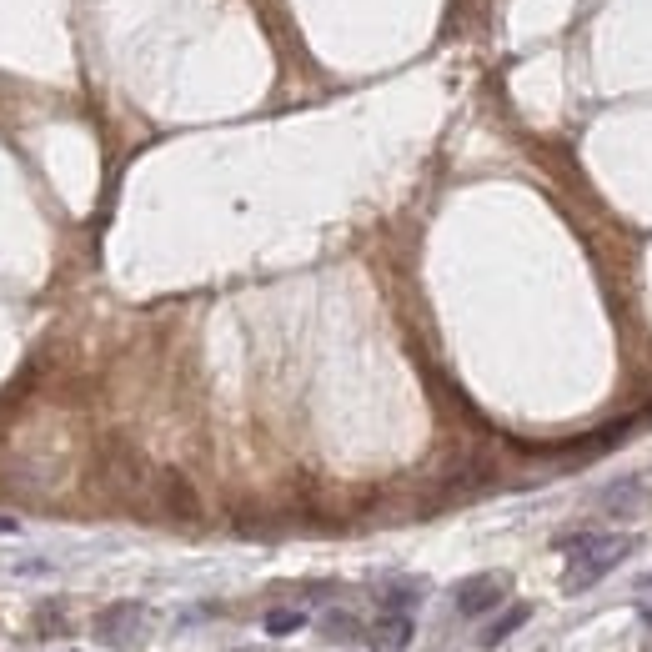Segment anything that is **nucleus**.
<instances>
[{
    "instance_id": "7ed1b4c3",
    "label": "nucleus",
    "mask_w": 652,
    "mask_h": 652,
    "mask_svg": "<svg viewBox=\"0 0 652 652\" xmlns=\"http://www.w3.org/2000/svg\"><path fill=\"white\" fill-rule=\"evenodd\" d=\"M507 592H512V582H507L502 572H477V577L457 582L452 607H457L462 617H482V612H492L497 602H507Z\"/></svg>"
},
{
    "instance_id": "0eeeda50",
    "label": "nucleus",
    "mask_w": 652,
    "mask_h": 652,
    "mask_svg": "<svg viewBox=\"0 0 652 652\" xmlns=\"http://www.w3.org/2000/svg\"><path fill=\"white\" fill-rule=\"evenodd\" d=\"M422 592H427L422 582H412V577H397V582H387V587H382V597H377V602H382L387 612H412V607L422 602Z\"/></svg>"
},
{
    "instance_id": "6e6552de",
    "label": "nucleus",
    "mask_w": 652,
    "mask_h": 652,
    "mask_svg": "<svg viewBox=\"0 0 652 652\" xmlns=\"http://www.w3.org/2000/svg\"><path fill=\"white\" fill-rule=\"evenodd\" d=\"M527 617H532V607H527V602H517V607L507 612V617H497V622H492V627L482 632V647H497V642H507V637H512V632H517V627L527 622Z\"/></svg>"
},
{
    "instance_id": "f257e3e1",
    "label": "nucleus",
    "mask_w": 652,
    "mask_h": 652,
    "mask_svg": "<svg viewBox=\"0 0 652 652\" xmlns=\"http://www.w3.org/2000/svg\"><path fill=\"white\" fill-rule=\"evenodd\" d=\"M562 552H567L562 587L567 592H587V587H597L607 572H617L637 552V537L632 532H577V537L562 542Z\"/></svg>"
},
{
    "instance_id": "423d86ee",
    "label": "nucleus",
    "mask_w": 652,
    "mask_h": 652,
    "mask_svg": "<svg viewBox=\"0 0 652 652\" xmlns=\"http://www.w3.org/2000/svg\"><path fill=\"white\" fill-rule=\"evenodd\" d=\"M321 632L332 637V642H367L362 617H357V612H342V607H332V612L321 617Z\"/></svg>"
},
{
    "instance_id": "20e7f679",
    "label": "nucleus",
    "mask_w": 652,
    "mask_h": 652,
    "mask_svg": "<svg viewBox=\"0 0 652 652\" xmlns=\"http://www.w3.org/2000/svg\"><path fill=\"white\" fill-rule=\"evenodd\" d=\"M412 637H417L412 612H382V617L367 627V647H372V652H407Z\"/></svg>"
},
{
    "instance_id": "39448f33",
    "label": "nucleus",
    "mask_w": 652,
    "mask_h": 652,
    "mask_svg": "<svg viewBox=\"0 0 652 652\" xmlns=\"http://www.w3.org/2000/svg\"><path fill=\"white\" fill-rule=\"evenodd\" d=\"M642 497H647V482H642V477H622V482H612V487L597 492V507H602L607 517H627V512L642 507Z\"/></svg>"
},
{
    "instance_id": "9d476101",
    "label": "nucleus",
    "mask_w": 652,
    "mask_h": 652,
    "mask_svg": "<svg viewBox=\"0 0 652 652\" xmlns=\"http://www.w3.org/2000/svg\"><path fill=\"white\" fill-rule=\"evenodd\" d=\"M637 617H642V622L652 627V597H642V607H637Z\"/></svg>"
},
{
    "instance_id": "1a4fd4ad",
    "label": "nucleus",
    "mask_w": 652,
    "mask_h": 652,
    "mask_svg": "<svg viewBox=\"0 0 652 652\" xmlns=\"http://www.w3.org/2000/svg\"><path fill=\"white\" fill-rule=\"evenodd\" d=\"M306 627V612L301 607H271L266 612V632L271 637H286V632H301Z\"/></svg>"
},
{
    "instance_id": "f03ea898",
    "label": "nucleus",
    "mask_w": 652,
    "mask_h": 652,
    "mask_svg": "<svg viewBox=\"0 0 652 652\" xmlns=\"http://www.w3.org/2000/svg\"><path fill=\"white\" fill-rule=\"evenodd\" d=\"M91 632L101 647L111 652H136L146 647V632H151V607L146 602H111L91 617Z\"/></svg>"
},
{
    "instance_id": "9b49d317",
    "label": "nucleus",
    "mask_w": 652,
    "mask_h": 652,
    "mask_svg": "<svg viewBox=\"0 0 652 652\" xmlns=\"http://www.w3.org/2000/svg\"><path fill=\"white\" fill-rule=\"evenodd\" d=\"M0 532H16V517H0Z\"/></svg>"
}]
</instances>
